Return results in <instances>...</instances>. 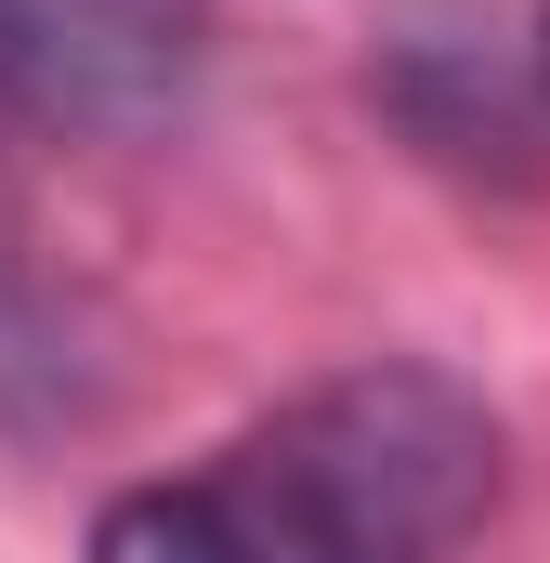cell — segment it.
Instances as JSON below:
<instances>
[{
  "mask_svg": "<svg viewBox=\"0 0 550 563\" xmlns=\"http://www.w3.org/2000/svg\"><path fill=\"white\" fill-rule=\"evenodd\" d=\"M512 485L498 407L432 354H354L92 511L79 563H446Z\"/></svg>",
  "mask_w": 550,
  "mask_h": 563,
  "instance_id": "6da1fadb",
  "label": "cell"
},
{
  "mask_svg": "<svg viewBox=\"0 0 550 563\" xmlns=\"http://www.w3.org/2000/svg\"><path fill=\"white\" fill-rule=\"evenodd\" d=\"M197 79V0H0V119L144 132Z\"/></svg>",
  "mask_w": 550,
  "mask_h": 563,
  "instance_id": "7a4b0ae2",
  "label": "cell"
},
{
  "mask_svg": "<svg viewBox=\"0 0 550 563\" xmlns=\"http://www.w3.org/2000/svg\"><path fill=\"white\" fill-rule=\"evenodd\" d=\"M40 394H53V328H40V288L0 236V407H40Z\"/></svg>",
  "mask_w": 550,
  "mask_h": 563,
  "instance_id": "3957f363",
  "label": "cell"
}]
</instances>
